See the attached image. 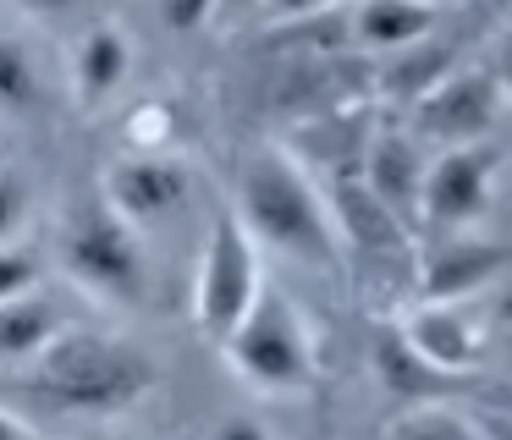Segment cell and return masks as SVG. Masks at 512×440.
<instances>
[{
    "mask_svg": "<svg viewBox=\"0 0 512 440\" xmlns=\"http://www.w3.org/2000/svg\"><path fill=\"white\" fill-rule=\"evenodd\" d=\"M232 209L254 242L281 259L314 264V270H336L342 264V231H336L331 198H325L320 176L281 143H259L237 165Z\"/></svg>",
    "mask_w": 512,
    "mask_h": 440,
    "instance_id": "1",
    "label": "cell"
},
{
    "mask_svg": "<svg viewBox=\"0 0 512 440\" xmlns=\"http://www.w3.org/2000/svg\"><path fill=\"white\" fill-rule=\"evenodd\" d=\"M160 369L138 341H122L111 330H89V325H67L23 374L17 385L34 391L39 402L61 407V413H83V418H116L127 407H138L155 391Z\"/></svg>",
    "mask_w": 512,
    "mask_h": 440,
    "instance_id": "2",
    "label": "cell"
},
{
    "mask_svg": "<svg viewBox=\"0 0 512 440\" xmlns=\"http://www.w3.org/2000/svg\"><path fill=\"white\" fill-rule=\"evenodd\" d=\"M221 358L254 396H276V402L309 396L320 380V352L303 325V308L276 281H265L254 308L232 325V336L221 341Z\"/></svg>",
    "mask_w": 512,
    "mask_h": 440,
    "instance_id": "3",
    "label": "cell"
},
{
    "mask_svg": "<svg viewBox=\"0 0 512 440\" xmlns=\"http://www.w3.org/2000/svg\"><path fill=\"white\" fill-rule=\"evenodd\" d=\"M56 259L72 281L89 297L116 308H138L149 297V253H144V231L127 226L111 204L94 193H83L78 204L61 215L56 226Z\"/></svg>",
    "mask_w": 512,
    "mask_h": 440,
    "instance_id": "4",
    "label": "cell"
},
{
    "mask_svg": "<svg viewBox=\"0 0 512 440\" xmlns=\"http://www.w3.org/2000/svg\"><path fill=\"white\" fill-rule=\"evenodd\" d=\"M265 281V248L254 242V231L243 226L232 198L215 204L199 242V264H193V325H199V336L221 347L237 319L254 308V297L265 292Z\"/></svg>",
    "mask_w": 512,
    "mask_h": 440,
    "instance_id": "5",
    "label": "cell"
},
{
    "mask_svg": "<svg viewBox=\"0 0 512 440\" xmlns=\"http://www.w3.org/2000/svg\"><path fill=\"white\" fill-rule=\"evenodd\" d=\"M501 99L496 72L485 61H457L452 72H441L424 94L408 99V132L430 149H457V143H485L496 132Z\"/></svg>",
    "mask_w": 512,
    "mask_h": 440,
    "instance_id": "6",
    "label": "cell"
},
{
    "mask_svg": "<svg viewBox=\"0 0 512 440\" xmlns=\"http://www.w3.org/2000/svg\"><path fill=\"white\" fill-rule=\"evenodd\" d=\"M501 149L496 143H457V149H435L430 171H424L419 193V226L424 231H474V220H485L490 193H496Z\"/></svg>",
    "mask_w": 512,
    "mask_h": 440,
    "instance_id": "7",
    "label": "cell"
},
{
    "mask_svg": "<svg viewBox=\"0 0 512 440\" xmlns=\"http://www.w3.org/2000/svg\"><path fill=\"white\" fill-rule=\"evenodd\" d=\"M100 198L138 231L177 220L193 198V165L182 154H133L122 149L100 171Z\"/></svg>",
    "mask_w": 512,
    "mask_h": 440,
    "instance_id": "8",
    "label": "cell"
},
{
    "mask_svg": "<svg viewBox=\"0 0 512 440\" xmlns=\"http://www.w3.org/2000/svg\"><path fill=\"white\" fill-rule=\"evenodd\" d=\"M507 264H512L507 242H485L474 231H441V242L430 253H419V264H413V303H468Z\"/></svg>",
    "mask_w": 512,
    "mask_h": 440,
    "instance_id": "9",
    "label": "cell"
},
{
    "mask_svg": "<svg viewBox=\"0 0 512 440\" xmlns=\"http://www.w3.org/2000/svg\"><path fill=\"white\" fill-rule=\"evenodd\" d=\"M424 171H430V154H424V143L413 138L408 127H375L369 132L364 160H358V182H364L386 209H397L408 226H419Z\"/></svg>",
    "mask_w": 512,
    "mask_h": 440,
    "instance_id": "10",
    "label": "cell"
},
{
    "mask_svg": "<svg viewBox=\"0 0 512 440\" xmlns=\"http://www.w3.org/2000/svg\"><path fill=\"white\" fill-rule=\"evenodd\" d=\"M402 336L424 352L441 374L468 380L485 363V325L468 314L463 303H408V314L397 319Z\"/></svg>",
    "mask_w": 512,
    "mask_h": 440,
    "instance_id": "11",
    "label": "cell"
},
{
    "mask_svg": "<svg viewBox=\"0 0 512 440\" xmlns=\"http://www.w3.org/2000/svg\"><path fill=\"white\" fill-rule=\"evenodd\" d=\"M127 77H133V39H127V28H116V22H89V28L72 39V55H67V83H72L78 110L111 105Z\"/></svg>",
    "mask_w": 512,
    "mask_h": 440,
    "instance_id": "12",
    "label": "cell"
},
{
    "mask_svg": "<svg viewBox=\"0 0 512 440\" xmlns=\"http://www.w3.org/2000/svg\"><path fill=\"white\" fill-rule=\"evenodd\" d=\"M441 28V6L435 0H353L347 6V33H353V50L364 55H402L419 39Z\"/></svg>",
    "mask_w": 512,
    "mask_h": 440,
    "instance_id": "13",
    "label": "cell"
},
{
    "mask_svg": "<svg viewBox=\"0 0 512 440\" xmlns=\"http://www.w3.org/2000/svg\"><path fill=\"white\" fill-rule=\"evenodd\" d=\"M369 369H375L380 391L391 396L397 407H413V402H441L446 391H452V374H441L430 358H424L419 347H413L408 336H402L397 319H386V325L375 330V341H369Z\"/></svg>",
    "mask_w": 512,
    "mask_h": 440,
    "instance_id": "14",
    "label": "cell"
},
{
    "mask_svg": "<svg viewBox=\"0 0 512 440\" xmlns=\"http://www.w3.org/2000/svg\"><path fill=\"white\" fill-rule=\"evenodd\" d=\"M61 330H67V319H61V308L50 303L39 286L23 292V297H6V303H0V369L34 363Z\"/></svg>",
    "mask_w": 512,
    "mask_h": 440,
    "instance_id": "15",
    "label": "cell"
},
{
    "mask_svg": "<svg viewBox=\"0 0 512 440\" xmlns=\"http://www.w3.org/2000/svg\"><path fill=\"white\" fill-rule=\"evenodd\" d=\"M391 440H490L479 429L474 407H457V402H413L391 418Z\"/></svg>",
    "mask_w": 512,
    "mask_h": 440,
    "instance_id": "16",
    "label": "cell"
},
{
    "mask_svg": "<svg viewBox=\"0 0 512 440\" xmlns=\"http://www.w3.org/2000/svg\"><path fill=\"white\" fill-rule=\"evenodd\" d=\"M45 105V77H39V61L23 39L0 33V110L6 116H34Z\"/></svg>",
    "mask_w": 512,
    "mask_h": 440,
    "instance_id": "17",
    "label": "cell"
},
{
    "mask_svg": "<svg viewBox=\"0 0 512 440\" xmlns=\"http://www.w3.org/2000/svg\"><path fill=\"white\" fill-rule=\"evenodd\" d=\"M122 138L133 154H177V110L166 99H144V105H133Z\"/></svg>",
    "mask_w": 512,
    "mask_h": 440,
    "instance_id": "18",
    "label": "cell"
},
{
    "mask_svg": "<svg viewBox=\"0 0 512 440\" xmlns=\"http://www.w3.org/2000/svg\"><path fill=\"white\" fill-rule=\"evenodd\" d=\"M28 215H34V182H28L23 165L0 160V248L23 237Z\"/></svg>",
    "mask_w": 512,
    "mask_h": 440,
    "instance_id": "19",
    "label": "cell"
},
{
    "mask_svg": "<svg viewBox=\"0 0 512 440\" xmlns=\"http://www.w3.org/2000/svg\"><path fill=\"white\" fill-rule=\"evenodd\" d=\"M34 286H39V253L23 248V242H6L0 248V303L34 292Z\"/></svg>",
    "mask_w": 512,
    "mask_h": 440,
    "instance_id": "20",
    "label": "cell"
},
{
    "mask_svg": "<svg viewBox=\"0 0 512 440\" xmlns=\"http://www.w3.org/2000/svg\"><path fill=\"white\" fill-rule=\"evenodd\" d=\"M221 6L226 0H155V17H160V28H171V33H199L221 17Z\"/></svg>",
    "mask_w": 512,
    "mask_h": 440,
    "instance_id": "21",
    "label": "cell"
},
{
    "mask_svg": "<svg viewBox=\"0 0 512 440\" xmlns=\"http://www.w3.org/2000/svg\"><path fill=\"white\" fill-rule=\"evenodd\" d=\"M353 0H259V17L265 28H287V22H309L325 17V11H347Z\"/></svg>",
    "mask_w": 512,
    "mask_h": 440,
    "instance_id": "22",
    "label": "cell"
},
{
    "mask_svg": "<svg viewBox=\"0 0 512 440\" xmlns=\"http://www.w3.org/2000/svg\"><path fill=\"white\" fill-rule=\"evenodd\" d=\"M204 440H281V435L265 424V418H254V413H232V418H221V424H210Z\"/></svg>",
    "mask_w": 512,
    "mask_h": 440,
    "instance_id": "23",
    "label": "cell"
},
{
    "mask_svg": "<svg viewBox=\"0 0 512 440\" xmlns=\"http://www.w3.org/2000/svg\"><path fill=\"white\" fill-rule=\"evenodd\" d=\"M490 72H496V88H501V99L512 105V11H507V22L496 28V39H490Z\"/></svg>",
    "mask_w": 512,
    "mask_h": 440,
    "instance_id": "24",
    "label": "cell"
},
{
    "mask_svg": "<svg viewBox=\"0 0 512 440\" xmlns=\"http://www.w3.org/2000/svg\"><path fill=\"white\" fill-rule=\"evenodd\" d=\"M474 418H479V429H485L490 440H512V402H507V396H490V402H479Z\"/></svg>",
    "mask_w": 512,
    "mask_h": 440,
    "instance_id": "25",
    "label": "cell"
},
{
    "mask_svg": "<svg viewBox=\"0 0 512 440\" xmlns=\"http://www.w3.org/2000/svg\"><path fill=\"white\" fill-rule=\"evenodd\" d=\"M12 6H23L28 17H39V22H61V17H72L83 0H12Z\"/></svg>",
    "mask_w": 512,
    "mask_h": 440,
    "instance_id": "26",
    "label": "cell"
},
{
    "mask_svg": "<svg viewBox=\"0 0 512 440\" xmlns=\"http://www.w3.org/2000/svg\"><path fill=\"white\" fill-rule=\"evenodd\" d=\"M0 440H34V429H28L12 407H0Z\"/></svg>",
    "mask_w": 512,
    "mask_h": 440,
    "instance_id": "27",
    "label": "cell"
},
{
    "mask_svg": "<svg viewBox=\"0 0 512 440\" xmlns=\"http://www.w3.org/2000/svg\"><path fill=\"white\" fill-rule=\"evenodd\" d=\"M221 11H259V0H226Z\"/></svg>",
    "mask_w": 512,
    "mask_h": 440,
    "instance_id": "28",
    "label": "cell"
}]
</instances>
